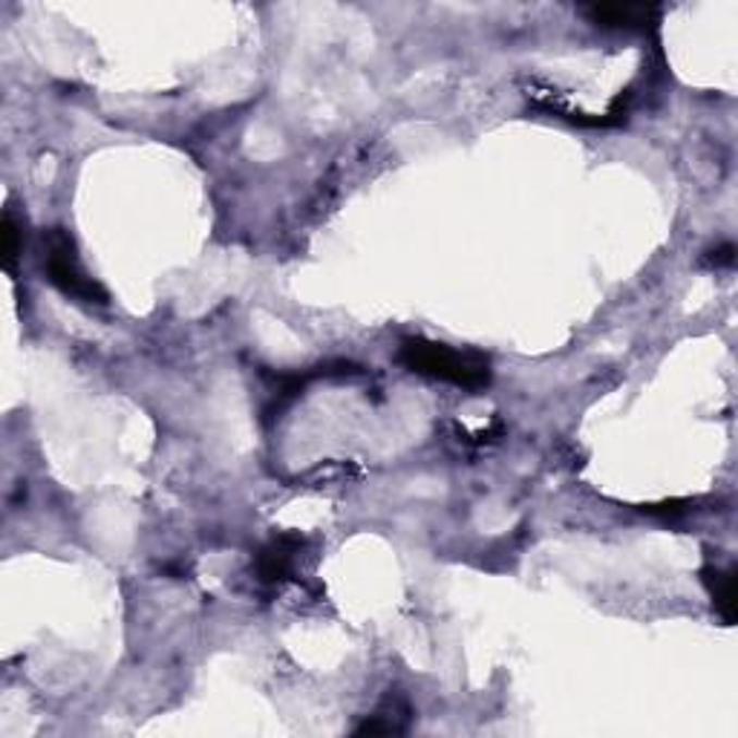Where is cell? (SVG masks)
<instances>
[{"instance_id":"cell-1","label":"cell","mask_w":738,"mask_h":738,"mask_svg":"<svg viewBox=\"0 0 738 738\" xmlns=\"http://www.w3.org/2000/svg\"><path fill=\"white\" fill-rule=\"evenodd\" d=\"M395 358L416 376L444 381L468 393H479L491 384V358L473 349H453L451 344L427 337H404Z\"/></svg>"},{"instance_id":"cell-2","label":"cell","mask_w":738,"mask_h":738,"mask_svg":"<svg viewBox=\"0 0 738 738\" xmlns=\"http://www.w3.org/2000/svg\"><path fill=\"white\" fill-rule=\"evenodd\" d=\"M44 271L52 286L73 300L96 306H107L110 300L107 288L87 274L75 251V239L64 229H50L44 234Z\"/></svg>"},{"instance_id":"cell-3","label":"cell","mask_w":738,"mask_h":738,"mask_svg":"<svg viewBox=\"0 0 738 738\" xmlns=\"http://www.w3.org/2000/svg\"><path fill=\"white\" fill-rule=\"evenodd\" d=\"M304 540L295 533H280L271 542H266L263 551L257 554V577L263 582H280L295 566L297 551Z\"/></svg>"},{"instance_id":"cell-4","label":"cell","mask_w":738,"mask_h":738,"mask_svg":"<svg viewBox=\"0 0 738 738\" xmlns=\"http://www.w3.org/2000/svg\"><path fill=\"white\" fill-rule=\"evenodd\" d=\"M591 24L606 29H649L657 24L661 9L657 7H615V3H598L582 9Z\"/></svg>"},{"instance_id":"cell-5","label":"cell","mask_w":738,"mask_h":738,"mask_svg":"<svg viewBox=\"0 0 738 738\" xmlns=\"http://www.w3.org/2000/svg\"><path fill=\"white\" fill-rule=\"evenodd\" d=\"M407 727H410V706L398 696H390L378 706L376 715H369L355 733L358 736H398V733H407Z\"/></svg>"},{"instance_id":"cell-6","label":"cell","mask_w":738,"mask_h":738,"mask_svg":"<svg viewBox=\"0 0 738 738\" xmlns=\"http://www.w3.org/2000/svg\"><path fill=\"white\" fill-rule=\"evenodd\" d=\"M701 577H704V586L710 591V598H713L715 608H718V615L727 624H733L736 620V571L733 568L706 566Z\"/></svg>"},{"instance_id":"cell-7","label":"cell","mask_w":738,"mask_h":738,"mask_svg":"<svg viewBox=\"0 0 738 738\" xmlns=\"http://www.w3.org/2000/svg\"><path fill=\"white\" fill-rule=\"evenodd\" d=\"M21 257V225H17L12 208L3 213V269L15 274V263Z\"/></svg>"},{"instance_id":"cell-8","label":"cell","mask_w":738,"mask_h":738,"mask_svg":"<svg viewBox=\"0 0 738 738\" xmlns=\"http://www.w3.org/2000/svg\"><path fill=\"white\" fill-rule=\"evenodd\" d=\"M704 263L713 266V269H727V266L736 263V246H733V243H724V246L706 251Z\"/></svg>"}]
</instances>
